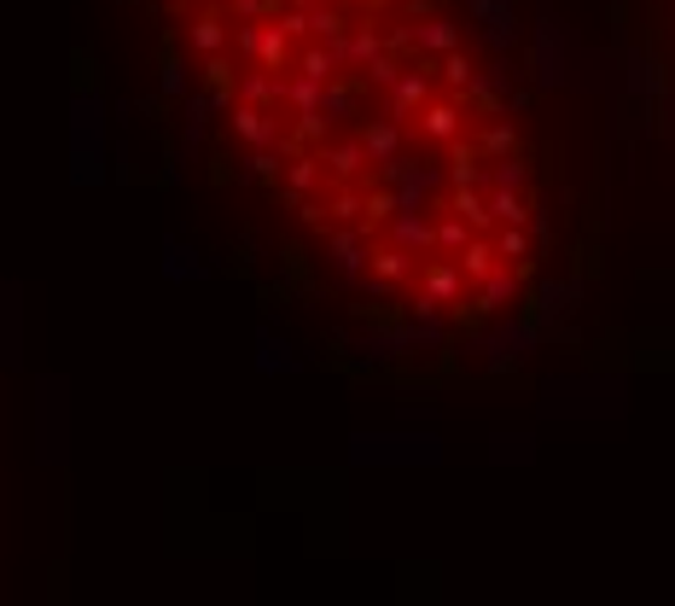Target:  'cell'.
<instances>
[{"label": "cell", "mask_w": 675, "mask_h": 606, "mask_svg": "<svg viewBox=\"0 0 675 606\" xmlns=\"http://www.w3.org/2000/svg\"><path fill=\"white\" fill-rule=\"evenodd\" d=\"M320 111H327V117H349V111H356V94H349V88H332V82H327V99H320Z\"/></svg>", "instance_id": "obj_33"}, {"label": "cell", "mask_w": 675, "mask_h": 606, "mask_svg": "<svg viewBox=\"0 0 675 606\" xmlns=\"http://www.w3.org/2000/svg\"><path fill=\"white\" fill-rule=\"evenodd\" d=\"M489 181H495V187H518V193H525V181H530V163L518 158V152H506V158L495 163V175H489Z\"/></svg>", "instance_id": "obj_30"}, {"label": "cell", "mask_w": 675, "mask_h": 606, "mask_svg": "<svg viewBox=\"0 0 675 606\" xmlns=\"http://www.w3.org/2000/svg\"><path fill=\"white\" fill-rule=\"evenodd\" d=\"M187 88V76H181V64H163V94H181Z\"/></svg>", "instance_id": "obj_36"}, {"label": "cell", "mask_w": 675, "mask_h": 606, "mask_svg": "<svg viewBox=\"0 0 675 606\" xmlns=\"http://www.w3.org/2000/svg\"><path fill=\"white\" fill-rule=\"evenodd\" d=\"M327 257L338 263V275H373V245H367L361 228H332Z\"/></svg>", "instance_id": "obj_5"}, {"label": "cell", "mask_w": 675, "mask_h": 606, "mask_svg": "<svg viewBox=\"0 0 675 606\" xmlns=\"http://www.w3.org/2000/svg\"><path fill=\"white\" fill-rule=\"evenodd\" d=\"M414 47H419V53H431V59H443V53L461 47V29H454L449 19H431V24L414 29Z\"/></svg>", "instance_id": "obj_17"}, {"label": "cell", "mask_w": 675, "mask_h": 606, "mask_svg": "<svg viewBox=\"0 0 675 606\" xmlns=\"http://www.w3.org/2000/svg\"><path fill=\"white\" fill-rule=\"evenodd\" d=\"M454 263L466 268V280H471V286H478V280H489V275L501 268V251H495V240H483V233H471V245H466Z\"/></svg>", "instance_id": "obj_10"}, {"label": "cell", "mask_w": 675, "mask_h": 606, "mask_svg": "<svg viewBox=\"0 0 675 606\" xmlns=\"http://www.w3.org/2000/svg\"><path fill=\"white\" fill-rule=\"evenodd\" d=\"M471 292V280H466V268L454 263V257H431V268L419 275V298L437 303V310H454V303H466Z\"/></svg>", "instance_id": "obj_1"}, {"label": "cell", "mask_w": 675, "mask_h": 606, "mask_svg": "<svg viewBox=\"0 0 675 606\" xmlns=\"http://www.w3.org/2000/svg\"><path fill=\"white\" fill-rule=\"evenodd\" d=\"M408 275H414V251H402V245H373V280L402 286Z\"/></svg>", "instance_id": "obj_15"}, {"label": "cell", "mask_w": 675, "mask_h": 606, "mask_svg": "<svg viewBox=\"0 0 675 606\" xmlns=\"http://www.w3.org/2000/svg\"><path fill=\"white\" fill-rule=\"evenodd\" d=\"M240 99H250V106H274V99H285V76L257 64V71L240 76Z\"/></svg>", "instance_id": "obj_12"}, {"label": "cell", "mask_w": 675, "mask_h": 606, "mask_svg": "<svg viewBox=\"0 0 675 606\" xmlns=\"http://www.w3.org/2000/svg\"><path fill=\"white\" fill-rule=\"evenodd\" d=\"M309 29L320 41H338V36H344V12H338V7H309Z\"/></svg>", "instance_id": "obj_32"}, {"label": "cell", "mask_w": 675, "mask_h": 606, "mask_svg": "<svg viewBox=\"0 0 675 606\" xmlns=\"http://www.w3.org/2000/svg\"><path fill=\"white\" fill-rule=\"evenodd\" d=\"M320 170H327V152H292V170H285V193L292 198H309L320 187Z\"/></svg>", "instance_id": "obj_9"}, {"label": "cell", "mask_w": 675, "mask_h": 606, "mask_svg": "<svg viewBox=\"0 0 675 606\" xmlns=\"http://www.w3.org/2000/svg\"><path fill=\"white\" fill-rule=\"evenodd\" d=\"M257 64H262V71H292V36H285V29L280 24H268L262 29V47H257Z\"/></svg>", "instance_id": "obj_18"}, {"label": "cell", "mask_w": 675, "mask_h": 606, "mask_svg": "<svg viewBox=\"0 0 675 606\" xmlns=\"http://www.w3.org/2000/svg\"><path fill=\"white\" fill-rule=\"evenodd\" d=\"M320 99H327V82H315V76H285V106L320 111Z\"/></svg>", "instance_id": "obj_21"}, {"label": "cell", "mask_w": 675, "mask_h": 606, "mask_svg": "<svg viewBox=\"0 0 675 606\" xmlns=\"http://www.w3.org/2000/svg\"><path fill=\"white\" fill-rule=\"evenodd\" d=\"M327 210H332V222H338V228H356L361 216H367V193H338Z\"/></svg>", "instance_id": "obj_29"}, {"label": "cell", "mask_w": 675, "mask_h": 606, "mask_svg": "<svg viewBox=\"0 0 675 606\" xmlns=\"http://www.w3.org/2000/svg\"><path fill=\"white\" fill-rule=\"evenodd\" d=\"M402 71H408V64H396V53L384 47V53H379L373 64H367V82H373V88H396V82H402Z\"/></svg>", "instance_id": "obj_31"}, {"label": "cell", "mask_w": 675, "mask_h": 606, "mask_svg": "<svg viewBox=\"0 0 675 606\" xmlns=\"http://www.w3.org/2000/svg\"><path fill=\"white\" fill-rule=\"evenodd\" d=\"M431 76H437V59L426 53L414 64V71H402V82L391 88V117L396 123H408V117H419V106L431 99Z\"/></svg>", "instance_id": "obj_2"}, {"label": "cell", "mask_w": 675, "mask_h": 606, "mask_svg": "<svg viewBox=\"0 0 675 606\" xmlns=\"http://www.w3.org/2000/svg\"><path fill=\"white\" fill-rule=\"evenodd\" d=\"M478 152H489V158H506V152H518L513 123H489V129L478 134Z\"/></svg>", "instance_id": "obj_27"}, {"label": "cell", "mask_w": 675, "mask_h": 606, "mask_svg": "<svg viewBox=\"0 0 675 606\" xmlns=\"http://www.w3.org/2000/svg\"><path fill=\"white\" fill-rule=\"evenodd\" d=\"M489 210H495V222H518V228L530 222V205H525V193H518V187H495V193H489Z\"/></svg>", "instance_id": "obj_22"}, {"label": "cell", "mask_w": 675, "mask_h": 606, "mask_svg": "<svg viewBox=\"0 0 675 606\" xmlns=\"http://www.w3.org/2000/svg\"><path fill=\"white\" fill-rule=\"evenodd\" d=\"M250 175H257V181H280V158H274V146H257V158H250Z\"/></svg>", "instance_id": "obj_34"}, {"label": "cell", "mask_w": 675, "mask_h": 606, "mask_svg": "<svg viewBox=\"0 0 675 606\" xmlns=\"http://www.w3.org/2000/svg\"><path fill=\"white\" fill-rule=\"evenodd\" d=\"M384 228H391V245L414 251V257H426V251H437V222H431L426 210H396Z\"/></svg>", "instance_id": "obj_6"}, {"label": "cell", "mask_w": 675, "mask_h": 606, "mask_svg": "<svg viewBox=\"0 0 675 606\" xmlns=\"http://www.w3.org/2000/svg\"><path fill=\"white\" fill-rule=\"evenodd\" d=\"M437 187H443V175H437V170H419V163H414V170L396 181V198H402V210H426V198H431Z\"/></svg>", "instance_id": "obj_13"}, {"label": "cell", "mask_w": 675, "mask_h": 606, "mask_svg": "<svg viewBox=\"0 0 675 606\" xmlns=\"http://www.w3.org/2000/svg\"><path fill=\"white\" fill-rule=\"evenodd\" d=\"M292 64H297V76H315V82H332L338 71H344V59H338L332 41H309Z\"/></svg>", "instance_id": "obj_8"}, {"label": "cell", "mask_w": 675, "mask_h": 606, "mask_svg": "<svg viewBox=\"0 0 675 606\" xmlns=\"http://www.w3.org/2000/svg\"><path fill=\"white\" fill-rule=\"evenodd\" d=\"M419 134H426L431 146L461 141V99H426V106H419Z\"/></svg>", "instance_id": "obj_7"}, {"label": "cell", "mask_w": 675, "mask_h": 606, "mask_svg": "<svg viewBox=\"0 0 675 606\" xmlns=\"http://www.w3.org/2000/svg\"><path fill=\"white\" fill-rule=\"evenodd\" d=\"M471 228L466 216H454V210H443V222H437V251H443V257H461V251L471 245Z\"/></svg>", "instance_id": "obj_20"}, {"label": "cell", "mask_w": 675, "mask_h": 606, "mask_svg": "<svg viewBox=\"0 0 675 606\" xmlns=\"http://www.w3.org/2000/svg\"><path fill=\"white\" fill-rule=\"evenodd\" d=\"M495 251H501V263H530V233L518 228V222H501Z\"/></svg>", "instance_id": "obj_25"}, {"label": "cell", "mask_w": 675, "mask_h": 606, "mask_svg": "<svg viewBox=\"0 0 675 606\" xmlns=\"http://www.w3.org/2000/svg\"><path fill=\"white\" fill-rule=\"evenodd\" d=\"M367 163H373V158H367V146H361V141H344V146H327V170H332L338 181H356V175L367 170Z\"/></svg>", "instance_id": "obj_19"}, {"label": "cell", "mask_w": 675, "mask_h": 606, "mask_svg": "<svg viewBox=\"0 0 675 606\" xmlns=\"http://www.w3.org/2000/svg\"><path fill=\"white\" fill-rule=\"evenodd\" d=\"M233 47H240L245 59H257V47H262V29H257V24H240V29H233Z\"/></svg>", "instance_id": "obj_35"}, {"label": "cell", "mask_w": 675, "mask_h": 606, "mask_svg": "<svg viewBox=\"0 0 675 606\" xmlns=\"http://www.w3.org/2000/svg\"><path fill=\"white\" fill-rule=\"evenodd\" d=\"M233 134H240L245 146H280L285 141L280 117L268 106H250V99H233Z\"/></svg>", "instance_id": "obj_4"}, {"label": "cell", "mask_w": 675, "mask_h": 606, "mask_svg": "<svg viewBox=\"0 0 675 606\" xmlns=\"http://www.w3.org/2000/svg\"><path fill=\"white\" fill-rule=\"evenodd\" d=\"M501 88H506V71H483V76H471L466 99H471V106H483V111H501Z\"/></svg>", "instance_id": "obj_23"}, {"label": "cell", "mask_w": 675, "mask_h": 606, "mask_svg": "<svg viewBox=\"0 0 675 606\" xmlns=\"http://www.w3.org/2000/svg\"><path fill=\"white\" fill-rule=\"evenodd\" d=\"M525 280H530V263H501L489 280H478L471 292H478V315H489V310H506L518 292H525Z\"/></svg>", "instance_id": "obj_3"}, {"label": "cell", "mask_w": 675, "mask_h": 606, "mask_svg": "<svg viewBox=\"0 0 675 606\" xmlns=\"http://www.w3.org/2000/svg\"><path fill=\"white\" fill-rule=\"evenodd\" d=\"M437 76H443L454 94H466V88H471V59L461 53V47H454V53H443V59H437Z\"/></svg>", "instance_id": "obj_26"}, {"label": "cell", "mask_w": 675, "mask_h": 606, "mask_svg": "<svg viewBox=\"0 0 675 606\" xmlns=\"http://www.w3.org/2000/svg\"><path fill=\"white\" fill-rule=\"evenodd\" d=\"M187 41L198 47V53H222V47H228V29H222V19H210V12H205V19H193Z\"/></svg>", "instance_id": "obj_24"}, {"label": "cell", "mask_w": 675, "mask_h": 606, "mask_svg": "<svg viewBox=\"0 0 675 606\" xmlns=\"http://www.w3.org/2000/svg\"><path fill=\"white\" fill-rule=\"evenodd\" d=\"M449 210H454V216H466V222L478 228V233L495 228V210H489V198H483L478 187H454V193H449Z\"/></svg>", "instance_id": "obj_14"}, {"label": "cell", "mask_w": 675, "mask_h": 606, "mask_svg": "<svg viewBox=\"0 0 675 606\" xmlns=\"http://www.w3.org/2000/svg\"><path fill=\"white\" fill-rule=\"evenodd\" d=\"M483 170H478V146L471 141H449V187H478Z\"/></svg>", "instance_id": "obj_16"}, {"label": "cell", "mask_w": 675, "mask_h": 606, "mask_svg": "<svg viewBox=\"0 0 675 606\" xmlns=\"http://www.w3.org/2000/svg\"><path fill=\"white\" fill-rule=\"evenodd\" d=\"M536 298H542V303H536L542 315H560V310H570V303L582 298V286H577V280H565V286H542Z\"/></svg>", "instance_id": "obj_28"}, {"label": "cell", "mask_w": 675, "mask_h": 606, "mask_svg": "<svg viewBox=\"0 0 675 606\" xmlns=\"http://www.w3.org/2000/svg\"><path fill=\"white\" fill-rule=\"evenodd\" d=\"M361 146H367V158H373V163L396 158V152H402V123H396V117H379V123H367V129H361Z\"/></svg>", "instance_id": "obj_11"}, {"label": "cell", "mask_w": 675, "mask_h": 606, "mask_svg": "<svg viewBox=\"0 0 675 606\" xmlns=\"http://www.w3.org/2000/svg\"><path fill=\"white\" fill-rule=\"evenodd\" d=\"M408 12H414V19H419V12H431V0H408Z\"/></svg>", "instance_id": "obj_37"}]
</instances>
